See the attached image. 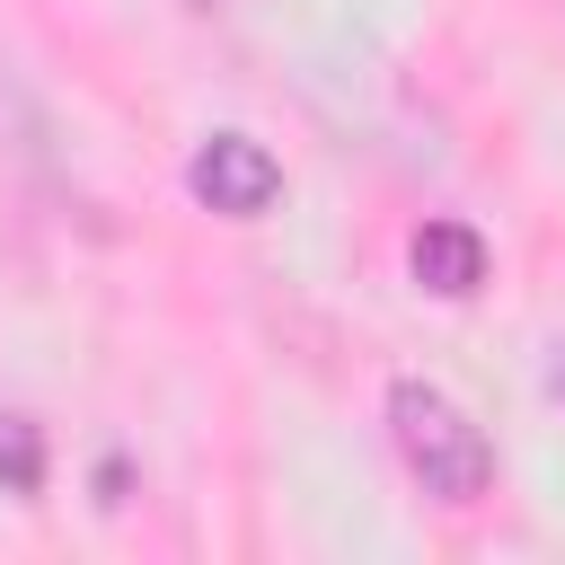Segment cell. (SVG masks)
I'll list each match as a JSON object with an SVG mask.
<instances>
[{
    "instance_id": "obj_3",
    "label": "cell",
    "mask_w": 565,
    "mask_h": 565,
    "mask_svg": "<svg viewBox=\"0 0 565 565\" xmlns=\"http://www.w3.org/2000/svg\"><path fill=\"white\" fill-rule=\"evenodd\" d=\"M406 265H415V282H424V291L468 300V291L486 282V238H477L468 221H424V230H415V247H406Z\"/></svg>"
},
{
    "instance_id": "obj_1",
    "label": "cell",
    "mask_w": 565,
    "mask_h": 565,
    "mask_svg": "<svg viewBox=\"0 0 565 565\" xmlns=\"http://www.w3.org/2000/svg\"><path fill=\"white\" fill-rule=\"evenodd\" d=\"M388 433H397V459L415 468L424 494L441 503H477L494 486V450L486 433L459 415V397H441L433 380H388Z\"/></svg>"
},
{
    "instance_id": "obj_5",
    "label": "cell",
    "mask_w": 565,
    "mask_h": 565,
    "mask_svg": "<svg viewBox=\"0 0 565 565\" xmlns=\"http://www.w3.org/2000/svg\"><path fill=\"white\" fill-rule=\"evenodd\" d=\"M547 397L565 406V335H556V353H547Z\"/></svg>"
},
{
    "instance_id": "obj_4",
    "label": "cell",
    "mask_w": 565,
    "mask_h": 565,
    "mask_svg": "<svg viewBox=\"0 0 565 565\" xmlns=\"http://www.w3.org/2000/svg\"><path fill=\"white\" fill-rule=\"evenodd\" d=\"M0 486L9 494H35L44 486V433L26 415H0Z\"/></svg>"
},
{
    "instance_id": "obj_2",
    "label": "cell",
    "mask_w": 565,
    "mask_h": 565,
    "mask_svg": "<svg viewBox=\"0 0 565 565\" xmlns=\"http://www.w3.org/2000/svg\"><path fill=\"white\" fill-rule=\"evenodd\" d=\"M185 177H194V194H203L212 212H230V221H256V212H274V194H282V159H274L265 141H247V132H212Z\"/></svg>"
}]
</instances>
